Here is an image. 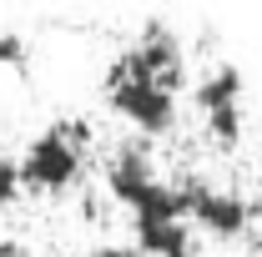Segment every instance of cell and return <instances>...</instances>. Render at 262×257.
I'll list each match as a JSON object with an SVG mask.
<instances>
[{
	"mask_svg": "<svg viewBox=\"0 0 262 257\" xmlns=\"http://www.w3.org/2000/svg\"><path fill=\"white\" fill-rule=\"evenodd\" d=\"M91 257H141V247H126V242H101Z\"/></svg>",
	"mask_w": 262,
	"mask_h": 257,
	"instance_id": "cell-10",
	"label": "cell"
},
{
	"mask_svg": "<svg viewBox=\"0 0 262 257\" xmlns=\"http://www.w3.org/2000/svg\"><path fill=\"white\" fill-rule=\"evenodd\" d=\"M136 242L151 257H196L192 232L182 222H136Z\"/></svg>",
	"mask_w": 262,
	"mask_h": 257,
	"instance_id": "cell-6",
	"label": "cell"
},
{
	"mask_svg": "<svg viewBox=\"0 0 262 257\" xmlns=\"http://www.w3.org/2000/svg\"><path fill=\"white\" fill-rule=\"evenodd\" d=\"M187 197H192V217L207 232L217 237H237L247 227V202L237 192H217V187H202V182H187Z\"/></svg>",
	"mask_w": 262,
	"mask_h": 257,
	"instance_id": "cell-3",
	"label": "cell"
},
{
	"mask_svg": "<svg viewBox=\"0 0 262 257\" xmlns=\"http://www.w3.org/2000/svg\"><path fill=\"white\" fill-rule=\"evenodd\" d=\"M207 126H212V136H217L222 146H232V141L242 136V106H227V111H212V116H207Z\"/></svg>",
	"mask_w": 262,
	"mask_h": 257,
	"instance_id": "cell-7",
	"label": "cell"
},
{
	"mask_svg": "<svg viewBox=\"0 0 262 257\" xmlns=\"http://www.w3.org/2000/svg\"><path fill=\"white\" fill-rule=\"evenodd\" d=\"M20 182H26V177H20V161H15V157H0V207L15 202Z\"/></svg>",
	"mask_w": 262,
	"mask_h": 257,
	"instance_id": "cell-8",
	"label": "cell"
},
{
	"mask_svg": "<svg viewBox=\"0 0 262 257\" xmlns=\"http://www.w3.org/2000/svg\"><path fill=\"white\" fill-rule=\"evenodd\" d=\"M106 96L141 131H171V121H177V96L166 86H157V81H111Z\"/></svg>",
	"mask_w": 262,
	"mask_h": 257,
	"instance_id": "cell-2",
	"label": "cell"
},
{
	"mask_svg": "<svg viewBox=\"0 0 262 257\" xmlns=\"http://www.w3.org/2000/svg\"><path fill=\"white\" fill-rule=\"evenodd\" d=\"M20 177H26L31 187L61 192V187H71V182L81 177V146H71L56 126L40 131L31 146H26V157H20Z\"/></svg>",
	"mask_w": 262,
	"mask_h": 257,
	"instance_id": "cell-1",
	"label": "cell"
},
{
	"mask_svg": "<svg viewBox=\"0 0 262 257\" xmlns=\"http://www.w3.org/2000/svg\"><path fill=\"white\" fill-rule=\"evenodd\" d=\"M26 56V40L15 31H0V66H10V61H20Z\"/></svg>",
	"mask_w": 262,
	"mask_h": 257,
	"instance_id": "cell-9",
	"label": "cell"
},
{
	"mask_svg": "<svg viewBox=\"0 0 262 257\" xmlns=\"http://www.w3.org/2000/svg\"><path fill=\"white\" fill-rule=\"evenodd\" d=\"M242 101V71L232 61H222V66H212L202 81H196V106L212 116V111H227V106H237Z\"/></svg>",
	"mask_w": 262,
	"mask_h": 257,
	"instance_id": "cell-5",
	"label": "cell"
},
{
	"mask_svg": "<svg viewBox=\"0 0 262 257\" xmlns=\"http://www.w3.org/2000/svg\"><path fill=\"white\" fill-rule=\"evenodd\" d=\"M151 182H157V177H151V161H146L141 146H121V152L111 157V166H106V187L116 192V202H126V207H136Z\"/></svg>",
	"mask_w": 262,
	"mask_h": 257,
	"instance_id": "cell-4",
	"label": "cell"
},
{
	"mask_svg": "<svg viewBox=\"0 0 262 257\" xmlns=\"http://www.w3.org/2000/svg\"><path fill=\"white\" fill-rule=\"evenodd\" d=\"M20 257H26V252H20Z\"/></svg>",
	"mask_w": 262,
	"mask_h": 257,
	"instance_id": "cell-11",
	"label": "cell"
}]
</instances>
